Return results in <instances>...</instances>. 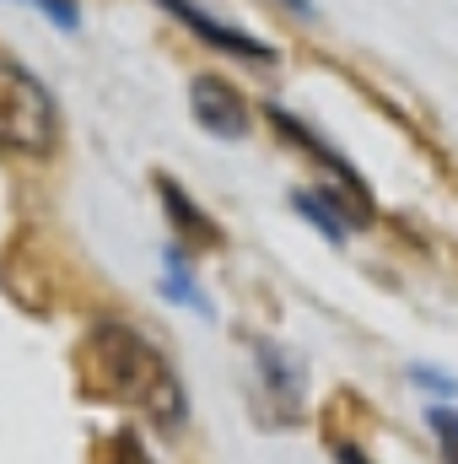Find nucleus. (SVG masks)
Listing matches in <instances>:
<instances>
[{
    "label": "nucleus",
    "mask_w": 458,
    "mask_h": 464,
    "mask_svg": "<svg viewBox=\"0 0 458 464\" xmlns=\"http://www.w3.org/2000/svg\"><path fill=\"white\" fill-rule=\"evenodd\" d=\"M167 16H178L200 44H211V49H222V54H237V60H259V65H270L275 60V49L270 44H259L253 33H237V27H227V22H216L211 11H200L195 0H157Z\"/></svg>",
    "instance_id": "obj_5"
},
{
    "label": "nucleus",
    "mask_w": 458,
    "mask_h": 464,
    "mask_svg": "<svg viewBox=\"0 0 458 464\" xmlns=\"http://www.w3.org/2000/svg\"><path fill=\"white\" fill-rule=\"evenodd\" d=\"M60 140V109L49 87L11 54H0V151L49 157Z\"/></svg>",
    "instance_id": "obj_2"
},
{
    "label": "nucleus",
    "mask_w": 458,
    "mask_h": 464,
    "mask_svg": "<svg viewBox=\"0 0 458 464\" xmlns=\"http://www.w3.org/2000/svg\"><path fill=\"white\" fill-rule=\"evenodd\" d=\"M253 367H259V400H270V421H297L302 416V362L275 341H253Z\"/></svg>",
    "instance_id": "obj_3"
},
{
    "label": "nucleus",
    "mask_w": 458,
    "mask_h": 464,
    "mask_svg": "<svg viewBox=\"0 0 458 464\" xmlns=\"http://www.w3.org/2000/svg\"><path fill=\"white\" fill-rule=\"evenodd\" d=\"M109 464H157V459L146 454V443L135 432H114L109 438Z\"/></svg>",
    "instance_id": "obj_9"
},
{
    "label": "nucleus",
    "mask_w": 458,
    "mask_h": 464,
    "mask_svg": "<svg viewBox=\"0 0 458 464\" xmlns=\"http://www.w3.org/2000/svg\"><path fill=\"white\" fill-rule=\"evenodd\" d=\"M76 383L87 389V400L129 405V411H140L162 427L184 421V383L173 378L167 356L135 324H119V319L92 324L76 346Z\"/></svg>",
    "instance_id": "obj_1"
},
{
    "label": "nucleus",
    "mask_w": 458,
    "mask_h": 464,
    "mask_svg": "<svg viewBox=\"0 0 458 464\" xmlns=\"http://www.w3.org/2000/svg\"><path fill=\"white\" fill-rule=\"evenodd\" d=\"M432 432H437L443 459L458 464V411H432Z\"/></svg>",
    "instance_id": "obj_10"
},
{
    "label": "nucleus",
    "mask_w": 458,
    "mask_h": 464,
    "mask_svg": "<svg viewBox=\"0 0 458 464\" xmlns=\"http://www.w3.org/2000/svg\"><path fill=\"white\" fill-rule=\"evenodd\" d=\"M189 109L205 124V135H216V140H243L248 135V103H243V92L232 82H222V76H195Z\"/></svg>",
    "instance_id": "obj_4"
},
{
    "label": "nucleus",
    "mask_w": 458,
    "mask_h": 464,
    "mask_svg": "<svg viewBox=\"0 0 458 464\" xmlns=\"http://www.w3.org/2000/svg\"><path fill=\"white\" fill-rule=\"evenodd\" d=\"M157 189H162V206H167V211L178 217V232H184V237H200V243H216V227H211V217H205V211H195V206H189V195H184V189H178L173 179H162Z\"/></svg>",
    "instance_id": "obj_6"
},
{
    "label": "nucleus",
    "mask_w": 458,
    "mask_h": 464,
    "mask_svg": "<svg viewBox=\"0 0 458 464\" xmlns=\"http://www.w3.org/2000/svg\"><path fill=\"white\" fill-rule=\"evenodd\" d=\"M281 5H291L297 16H313V0H281Z\"/></svg>",
    "instance_id": "obj_11"
},
{
    "label": "nucleus",
    "mask_w": 458,
    "mask_h": 464,
    "mask_svg": "<svg viewBox=\"0 0 458 464\" xmlns=\"http://www.w3.org/2000/svg\"><path fill=\"white\" fill-rule=\"evenodd\" d=\"M291 200H297V211H308V217H313V227L324 232V237H335V243H340L345 232H350V222H345V211L335 206V200H324V195H313V189H297Z\"/></svg>",
    "instance_id": "obj_7"
},
{
    "label": "nucleus",
    "mask_w": 458,
    "mask_h": 464,
    "mask_svg": "<svg viewBox=\"0 0 458 464\" xmlns=\"http://www.w3.org/2000/svg\"><path fill=\"white\" fill-rule=\"evenodd\" d=\"M335 459H340V464H367L361 454H356V449H335Z\"/></svg>",
    "instance_id": "obj_12"
},
{
    "label": "nucleus",
    "mask_w": 458,
    "mask_h": 464,
    "mask_svg": "<svg viewBox=\"0 0 458 464\" xmlns=\"http://www.w3.org/2000/svg\"><path fill=\"white\" fill-rule=\"evenodd\" d=\"M22 5H38L60 33H76V27H81V5H76V0H22Z\"/></svg>",
    "instance_id": "obj_8"
}]
</instances>
